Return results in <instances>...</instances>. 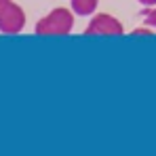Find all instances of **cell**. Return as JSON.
Returning a JSON list of instances; mask_svg holds the SVG:
<instances>
[{
	"instance_id": "cell-1",
	"label": "cell",
	"mask_w": 156,
	"mask_h": 156,
	"mask_svg": "<svg viewBox=\"0 0 156 156\" xmlns=\"http://www.w3.org/2000/svg\"><path fill=\"white\" fill-rule=\"evenodd\" d=\"M74 23H76L74 11L66 6H57L36 21L34 32L38 36H66L74 30Z\"/></svg>"
},
{
	"instance_id": "cell-2",
	"label": "cell",
	"mask_w": 156,
	"mask_h": 156,
	"mask_svg": "<svg viewBox=\"0 0 156 156\" xmlns=\"http://www.w3.org/2000/svg\"><path fill=\"white\" fill-rule=\"evenodd\" d=\"M26 11L15 0H0V32L19 34L26 27Z\"/></svg>"
},
{
	"instance_id": "cell-3",
	"label": "cell",
	"mask_w": 156,
	"mask_h": 156,
	"mask_svg": "<svg viewBox=\"0 0 156 156\" xmlns=\"http://www.w3.org/2000/svg\"><path fill=\"white\" fill-rule=\"evenodd\" d=\"M87 36H120L125 34V26L120 19H116L110 13H95L91 15V21L84 27Z\"/></svg>"
},
{
	"instance_id": "cell-4",
	"label": "cell",
	"mask_w": 156,
	"mask_h": 156,
	"mask_svg": "<svg viewBox=\"0 0 156 156\" xmlns=\"http://www.w3.org/2000/svg\"><path fill=\"white\" fill-rule=\"evenodd\" d=\"M99 6V0H70V9L74 11V15L78 17H91L95 15Z\"/></svg>"
},
{
	"instance_id": "cell-5",
	"label": "cell",
	"mask_w": 156,
	"mask_h": 156,
	"mask_svg": "<svg viewBox=\"0 0 156 156\" xmlns=\"http://www.w3.org/2000/svg\"><path fill=\"white\" fill-rule=\"evenodd\" d=\"M141 17H144V26L152 27L156 32V6H146V11L141 13Z\"/></svg>"
},
{
	"instance_id": "cell-6",
	"label": "cell",
	"mask_w": 156,
	"mask_h": 156,
	"mask_svg": "<svg viewBox=\"0 0 156 156\" xmlns=\"http://www.w3.org/2000/svg\"><path fill=\"white\" fill-rule=\"evenodd\" d=\"M131 34H133V36H148V34H154V30L148 27V26H144V27H135Z\"/></svg>"
},
{
	"instance_id": "cell-7",
	"label": "cell",
	"mask_w": 156,
	"mask_h": 156,
	"mask_svg": "<svg viewBox=\"0 0 156 156\" xmlns=\"http://www.w3.org/2000/svg\"><path fill=\"white\" fill-rule=\"evenodd\" d=\"M141 6H156V0H137Z\"/></svg>"
}]
</instances>
